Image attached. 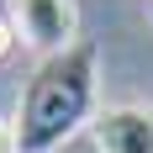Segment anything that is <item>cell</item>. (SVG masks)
Wrapping results in <instances>:
<instances>
[{
	"instance_id": "3",
	"label": "cell",
	"mask_w": 153,
	"mask_h": 153,
	"mask_svg": "<svg viewBox=\"0 0 153 153\" xmlns=\"http://www.w3.org/2000/svg\"><path fill=\"white\" fill-rule=\"evenodd\" d=\"M90 143L100 153H153V106H106L90 122Z\"/></svg>"
},
{
	"instance_id": "1",
	"label": "cell",
	"mask_w": 153,
	"mask_h": 153,
	"mask_svg": "<svg viewBox=\"0 0 153 153\" xmlns=\"http://www.w3.org/2000/svg\"><path fill=\"white\" fill-rule=\"evenodd\" d=\"M95 122V48L74 42L32 69L16 111V153H53Z\"/></svg>"
},
{
	"instance_id": "5",
	"label": "cell",
	"mask_w": 153,
	"mask_h": 153,
	"mask_svg": "<svg viewBox=\"0 0 153 153\" xmlns=\"http://www.w3.org/2000/svg\"><path fill=\"white\" fill-rule=\"evenodd\" d=\"M11 48H16V27H11V21H5V16H0V58H5Z\"/></svg>"
},
{
	"instance_id": "2",
	"label": "cell",
	"mask_w": 153,
	"mask_h": 153,
	"mask_svg": "<svg viewBox=\"0 0 153 153\" xmlns=\"http://www.w3.org/2000/svg\"><path fill=\"white\" fill-rule=\"evenodd\" d=\"M11 5L21 42H32L42 58L74 48V0H11Z\"/></svg>"
},
{
	"instance_id": "4",
	"label": "cell",
	"mask_w": 153,
	"mask_h": 153,
	"mask_svg": "<svg viewBox=\"0 0 153 153\" xmlns=\"http://www.w3.org/2000/svg\"><path fill=\"white\" fill-rule=\"evenodd\" d=\"M0 153H16V122L0 116Z\"/></svg>"
}]
</instances>
